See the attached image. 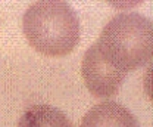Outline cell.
I'll return each instance as SVG.
<instances>
[{"instance_id": "6da1fadb", "label": "cell", "mask_w": 153, "mask_h": 127, "mask_svg": "<svg viewBox=\"0 0 153 127\" xmlns=\"http://www.w3.org/2000/svg\"><path fill=\"white\" fill-rule=\"evenodd\" d=\"M102 59L127 74L144 67L153 50L152 21L137 12L119 14L102 30L94 43Z\"/></svg>"}, {"instance_id": "7a4b0ae2", "label": "cell", "mask_w": 153, "mask_h": 127, "mask_svg": "<svg viewBox=\"0 0 153 127\" xmlns=\"http://www.w3.org/2000/svg\"><path fill=\"white\" fill-rule=\"evenodd\" d=\"M22 31L41 55L65 56L79 41V19L72 6L60 0L33 3L22 17Z\"/></svg>"}, {"instance_id": "3957f363", "label": "cell", "mask_w": 153, "mask_h": 127, "mask_svg": "<svg viewBox=\"0 0 153 127\" xmlns=\"http://www.w3.org/2000/svg\"><path fill=\"white\" fill-rule=\"evenodd\" d=\"M81 75L91 95L97 98H112L118 93L127 74L106 64L93 43L82 56Z\"/></svg>"}, {"instance_id": "277c9868", "label": "cell", "mask_w": 153, "mask_h": 127, "mask_svg": "<svg viewBox=\"0 0 153 127\" xmlns=\"http://www.w3.org/2000/svg\"><path fill=\"white\" fill-rule=\"evenodd\" d=\"M79 127H140L138 120L124 105L116 102H100L81 120Z\"/></svg>"}, {"instance_id": "5b68a950", "label": "cell", "mask_w": 153, "mask_h": 127, "mask_svg": "<svg viewBox=\"0 0 153 127\" xmlns=\"http://www.w3.org/2000/svg\"><path fill=\"white\" fill-rule=\"evenodd\" d=\"M18 127H74V124L59 108L40 104L25 109L19 118Z\"/></svg>"}]
</instances>
